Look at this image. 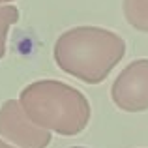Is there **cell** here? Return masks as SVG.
I'll list each match as a JSON object with an SVG mask.
<instances>
[{
    "instance_id": "cell-2",
    "label": "cell",
    "mask_w": 148,
    "mask_h": 148,
    "mask_svg": "<svg viewBox=\"0 0 148 148\" xmlns=\"http://www.w3.org/2000/svg\"><path fill=\"white\" fill-rule=\"evenodd\" d=\"M19 103L36 126L66 137L81 133L90 120L84 94L60 81H36L25 86Z\"/></svg>"
},
{
    "instance_id": "cell-7",
    "label": "cell",
    "mask_w": 148,
    "mask_h": 148,
    "mask_svg": "<svg viewBox=\"0 0 148 148\" xmlns=\"http://www.w3.org/2000/svg\"><path fill=\"white\" fill-rule=\"evenodd\" d=\"M0 148H13V146H10V145H6V143L0 139Z\"/></svg>"
},
{
    "instance_id": "cell-4",
    "label": "cell",
    "mask_w": 148,
    "mask_h": 148,
    "mask_svg": "<svg viewBox=\"0 0 148 148\" xmlns=\"http://www.w3.org/2000/svg\"><path fill=\"white\" fill-rule=\"evenodd\" d=\"M0 135L21 148H47L51 133L36 126L17 99H8L0 107Z\"/></svg>"
},
{
    "instance_id": "cell-1",
    "label": "cell",
    "mask_w": 148,
    "mask_h": 148,
    "mask_svg": "<svg viewBox=\"0 0 148 148\" xmlns=\"http://www.w3.org/2000/svg\"><path fill=\"white\" fill-rule=\"evenodd\" d=\"M126 54V41L112 30L77 26L54 43V60L68 75L86 84H99Z\"/></svg>"
},
{
    "instance_id": "cell-8",
    "label": "cell",
    "mask_w": 148,
    "mask_h": 148,
    "mask_svg": "<svg viewBox=\"0 0 148 148\" xmlns=\"http://www.w3.org/2000/svg\"><path fill=\"white\" fill-rule=\"evenodd\" d=\"M0 2H13V0H0Z\"/></svg>"
},
{
    "instance_id": "cell-6",
    "label": "cell",
    "mask_w": 148,
    "mask_h": 148,
    "mask_svg": "<svg viewBox=\"0 0 148 148\" xmlns=\"http://www.w3.org/2000/svg\"><path fill=\"white\" fill-rule=\"evenodd\" d=\"M19 21V10L15 6H0V58L6 54L8 28Z\"/></svg>"
},
{
    "instance_id": "cell-5",
    "label": "cell",
    "mask_w": 148,
    "mask_h": 148,
    "mask_svg": "<svg viewBox=\"0 0 148 148\" xmlns=\"http://www.w3.org/2000/svg\"><path fill=\"white\" fill-rule=\"evenodd\" d=\"M126 21L139 32H148V0H124Z\"/></svg>"
},
{
    "instance_id": "cell-9",
    "label": "cell",
    "mask_w": 148,
    "mask_h": 148,
    "mask_svg": "<svg viewBox=\"0 0 148 148\" xmlns=\"http://www.w3.org/2000/svg\"><path fill=\"white\" fill-rule=\"evenodd\" d=\"M71 148H84V146H71Z\"/></svg>"
},
{
    "instance_id": "cell-3",
    "label": "cell",
    "mask_w": 148,
    "mask_h": 148,
    "mask_svg": "<svg viewBox=\"0 0 148 148\" xmlns=\"http://www.w3.org/2000/svg\"><path fill=\"white\" fill-rule=\"evenodd\" d=\"M111 98L126 112L148 111V58H139L120 71L111 86Z\"/></svg>"
}]
</instances>
